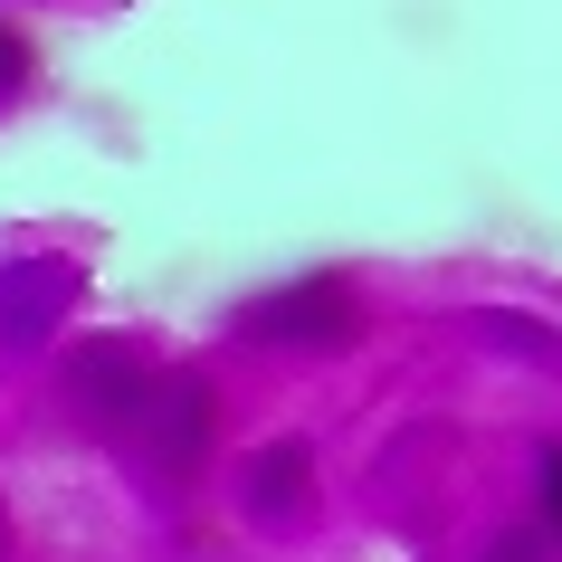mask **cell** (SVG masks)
Listing matches in <instances>:
<instances>
[{
    "mask_svg": "<svg viewBox=\"0 0 562 562\" xmlns=\"http://www.w3.org/2000/svg\"><path fill=\"white\" fill-rule=\"evenodd\" d=\"M543 515L562 525V448H543Z\"/></svg>",
    "mask_w": 562,
    "mask_h": 562,
    "instance_id": "1",
    "label": "cell"
}]
</instances>
